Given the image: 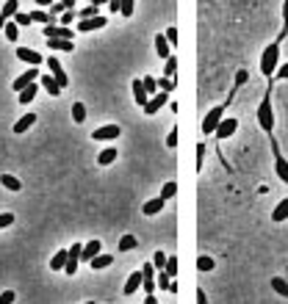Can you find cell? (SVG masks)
<instances>
[{
    "label": "cell",
    "mask_w": 288,
    "mask_h": 304,
    "mask_svg": "<svg viewBox=\"0 0 288 304\" xmlns=\"http://www.w3.org/2000/svg\"><path fill=\"white\" fill-rule=\"evenodd\" d=\"M277 67H280V44L272 42L261 56V72L266 75V78H272V75L277 72Z\"/></svg>",
    "instance_id": "cell-1"
},
{
    "label": "cell",
    "mask_w": 288,
    "mask_h": 304,
    "mask_svg": "<svg viewBox=\"0 0 288 304\" xmlns=\"http://www.w3.org/2000/svg\"><path fill=\"white\" fill-rule=\"evenodd\" d=\"M258 125H261V130H266V133L274 130V111H272V100H269V94L261 100V105H258Z\"/></svg>",
    "instance_id": "cell-2"
},
{
    "label": "cell",
    "mask_w": 288,
    "mask_h": 304,
    "mask_svg": "<svg viewBox=\"0 0 288 304\" xmlns=\"http://www.w3.org/2000/svg\"><path fill=\"white\" fill-rule=\"evenodd\" d=\"M222 119H225V105L211 108L208 114H205V119H202V133H216V127H219Z\"/></svg>",
    "instance_id": "cell-3"
},
{
    "label": "cell",
    "mask_w": 288,
    "mask_h": 304,
    "mask_svg": "<svg viewBox=\"0 0 288 304\" xmlns=\"http://www.w3.org/2000/svg\"><path fill=\"white\" fill-rule=\"evenodd\" d=\"M67 266H64V271L69 274V277H72L75 271H78V263H80V252H84V243H72V246L67 249Z\"/></svg>",
    "instance_id": "cell-4"
},
{
    "label": "cell",
    "mask_w": 288,
    "mask_h": 304,
    "mask_svg": "<svg viewBox=\"0 0 288 304\" xmlns=\"http://www.w3.org/2000/svg\"><path fill=\"white\" fill-rule=\"evenodd\" d=\"M119 125H103L97 127V130H92V138L95 141H114V138H119Z\"/></svg>",
    "instance_id": "cell-5"
},
{
    "label": "cell",
    "mask_w": 288,
    "mask_h": 304,
    "mask_svg": "<svg viewBox=\"0 0 288 304\" xmlns=\"http://www.w3.org/2000/svg\"><path fill=\"white\" fill-rule=\"evenodd\" d=\"M48 69H50V75H53V80H56L58 86H69V78H67V72H64V67H61V61L58 58H48Z\"/></svg>",
    "instance_id": "cell-6"
},
{
    "label": "cell",
    "mask_w": 288,
    "mask_h": 304,
    "mask_svg": "<svg viewBox=\"0 0 288 304\" xmlns=\"http://www.w3.org/2000/svg\"><path fill=\"white\" fill-rule=\"evenodd\" d=\"M36 80H39V69H36V67H31V69H28V72H25V75H20V78H17V80H14V86H11V89H14V91H17V94H20V91H22V89H25V86H31V83H36Z\"/></svg>",
    "instance_id": "cell-7"
},
{
    "label": "cell",
    "mask_w": 288,
    "mask_h": 304,
    "mask_svg": "<svg viewBox=\"0 0 288 304\" xmlns=\"http://www.w3.org/2000/svg\"><path fill=\"white\" fill-rule=\"evenodd\" d=\"M45 39H69L72 42L75 31L72 28H64V25H50V28H45Z\"/></svg>",
    "instance_id": "cell-8"
},
{
    "label": "cell",
    "mask_w": 288,
    "mask_h": 304,
    "mask_svg": "<svg viewBox=\"0 0 288 304\" xmlns=\"http://www.w3.org/2000/svg\"><path fill=\"white\" fill-rule=\"evenodd\" d=\"M236 130H238V119L227 116V119H222V122H219V127H216V136H219V138H230Z\"/></svg>",
    "instance_id": "cell-9"
},
{
    "label": "cell",
    "mask_w": 288,
    "mask_h": 304,
    "mask_svg": "<svg viewBox=\"0 0 288 304\" xmlns=\"http://www.w3.org/2000/svg\"><path fill=\"white\" fill-rule=\"evenodd\" d=\"M167 100H169V97L163 94V91H158V94H152V97H150V103L144 105V114H147V116L158 114V108H163V105H167Z\"/></svg>",
    "instance_id": "cell-10"
},
{
    "label": "cell",
    "mask_w": 288,
    "mask_h": 304,
    "mask_svg": "<svg viewBox=\"0 0 288 304\" xmlns=\"http://www.w3.org/2000/svg\"><path fill=\"white\" fill-rule=\"evenodd\" d=\"M163 205H167V199L155 196V199H150V202H144V205H142V213H144V216H158V213L163 210Z\"/></svg>",
    "instance_id": "cell-11"
},
{
    "label": "cell",
    "mask_w": 288,
    "mask_h": 304,
    "mask_svg": "<svg viewBox=\"0 0 288 304\" xmlns=\"http://www.w3.org/2000/svg\"><path fill=\"white\" fill-rule=\"evenodd\" d=\"M56 20L58 17H53L50 11H42V9H36V11H31V22H42L45 28H50V25H56Z\"/></svg>",
    "instance_id": "cell-12"
},
{
    "label": "cell",
    "mask_w": 288,
    "mask_h": 304,
    "mask_svg": "<svg viewBox=\"0 0 288 304\" xmlns=\"http://www.w3.org/2000/svg\"><path fill=\"white\" fill-rule=\"evenodd\" d=\"M17 58L25 64H31V67H36V64H42V56H39L36 50H28V47H20L17 50Z\"/></svg>",
    "instance_id": "cell-13"
},
{
    "label": "cell",
    "mask_w": 288,
    "mask_h": 304,
    "mask_svg": "<svg viewBox=\"0 0 288 304\" xmlns=\"http://www.w3.org/2000/svg\"><path fill=\"white\" fill-rule=\"evenodd\" d=\"M105 22H108V20H105V17H95V20H80V22H78V31H80V33L97 31V28H103Z\"/></svg>",
    "instance_id": "cell-14"
},
{
    "label": "cell",
    "mask_w": 288,
    "mask_h": 304,
    "mask_svg": "<svg viewBox=\"0 0 288 304\" xmlns=\"http://www.w3.org/2000/svg\"><path fill=\"white\" fill-rule=\"evenodd\" d=\"M133 97H136V103L139 105H142V108H144V105L147 103H150V94H147V91H144V83H142V78H136V80H133Z\"/></svg>",
    "instance_id": "cell-15"
},
{
    "label": "cell",
    "mask_w": 288,
    "mask_h": 304,
    "mask_svg": "<svg viewBox=\"0 0 288 304\" xmlns=\"http://www.w3.org/2000/svg\"><path fill=\"white\" fill-rule=\"evenodd\" d=\"M39 83H42L45 89H48V94H50V97H58V94H61V86H58L56 80H53V75H48V72L39 75Z\"/></svg>",
    "instance_id": "cell-16"
},
{
    "label": "cell",
    "mask_w": 288,
    "mask_h": 304,
    "mask_svg": "<svg viewBox=\"0 0 288 304\" xmlns=\"http://www.w3.org/2000/svg\"><path fill=\"white\" fill-rule=\"evenodd\" d=\"M274 174H277V177L288 185V161H285L283 155H274Z\"/></svg>",
    "instance_id": "cell-17"
},
{
    "label": "cell",
    "mask_w": 288,
    "mask_h": 304,
    "mask_svg": "<svg viewBox=\"0 0 288 304\" xmlns=\"http://www.w3.org/2000/svg\"><path fill=\"white\" fill-rule=\"evenodd\" d=\"M139 288H142V271H133L125 282V296H133Z\"/></svg>",
    "instance_id": "cell-18"
},
{
    "label": "cell",
    "mask_w": 288,
    "mask_h": 304,
    "mask_svg": "<svg viewBox=\"0 0 288 304\" xmlns=\"http://www.w3.org/2000/svg\"><path fill=\"white\" fill-rule=\"evenodd\" d=\"M95 255H100V241H86L84 252H80V263H89Z\"/></svg>",
    "instance_id": "cell-19"
},
{
    "label": "cell",
    "mask_w": 288,
    "mask_h": 304,
    "mask_svg": "<svg viewBox=\"0 0 288 304\" xmlns=\"http://www.w3.org/2000/svg\"><path fill=\"white\" fill-rule=\"evenodd\" d=\"M285 219H288V196L280 199L277 205H274V210H272V221H285Z\"/></svg>",
    "instance_id": "cell-20"
},
{
    "label": "cell",
    "mask_w": 288,
    "mask_h": 304,
    "mask_svg": "<svg viewBox=\"0 0 288 304\" xmlns=\"http://www.w3.org/2000/svg\"><path fill=\"white\" fill-rule=\"evenodd\" d=\"M111 263H114V255H95L89 260V266L95 268V271H100V268H108Z\"/></svg>",
    "instance_id": "cell-21"
},
{
    "label": "cell",
    "mask_w": 288,
    "mask_h": 304,
    "mask_svg": "<svg viewBox=\"0 0 288 304\" xmlns=\"http://www.w3.org/2000/svg\"><path fill=\"white\" fill-rule=\"evenodd\" d=\"M33 125H36V114H25V116H22V119L14 125V133H20V136H22V133H25L28 127H33Z\"/></svg>",
    "instance_id": "cell-22"
},
{
    "label": "cell",
    "mask_w": 288,
    "mask_h": 304,
    "mask_svg": "<svg viewBox=\"0 0 288 304\" xmlns=\"http://www.w3.org/2000/svg\"><path fill=\"white\" fill-rule=\"evenodd\" d=\"M114 161H116V149H114V147L100 149V155H97V163H100V166H111Z\"/></svg>",
    "instance_id": "cell-23"
},
{
    "label": "cell",
    "mask_w": 288,
    "mask_h": 304,
    "mask_svg": "<svg viewBox=\"0 0 288 304\" xmlns=\"http://www.w3.org/2000/svg\"><path fill=\"white\" fill-rule=\"evenodd\" d=\"M17 11H20V3H17V0H6V6H3V11H0V17H3L6 22H11Z\"/></svg>",
    "instance_id": "cell-24"
},
{
    "label": "cell",
    "mask_w": 288,
    "mask_h": 304,
    "mask_svg": "<svg viewBox=\"0 0 288 304\" xmlns=\"http://www.w3.org/2000/svg\"><path fill=\"white\" fill-rule=\"evenodd\" d=\"M67 249H61V252H56L53 255V260H50V268L53 271H64V266H67Z\"/></svg>",
    "instance_id": "cell-25"
},
{
    "label": "cell",
    "mask_w": 288,
    "mask_h": 304,
    "mask_svg": "<svg viewBox=\"0 0 288 304\" xmlns=\"http://www.w3.org/2000/svg\"><path fill=\"white\" fill-rule=\"evenodd\" d=\"M48 47H53V50H67V53H72V50H75V42H69V39H48Z\"/></svg>",
    "instance_id": "cell-26"
},
{
    "label": "cell",
    "mask_w": 288,
    "mask_h": 304,
    "mask_svg": "<svg viewBox=\"0 0 288 304\" xmlns=\"http://www.w3.org/2000/svg\"><path fill=\"white\" fill-rule=\"evenodd\" d=\"M155 50H158V58H169L172 53H169V42L163 39V33H158L155 36Z\"/></svg>",
    "instance_id": "cell-27"
},
{
    "label": "cell",
    "mask_w": 288,
    "mask_h": 304,
    "mask_svg": "<svg viewBox=\"0 0 288 304\" xmlns=\"http://www.w3.org/2000/svg\"><path fill=\"white\" fill-rule=\"evenodd\" d=\"M36 91H39V86H36V83L25 86V89L20 91V105H28V103L33 100V97H36Z\"/></svg>",
    "instance_id": "cell-28"
},
{
    "label": "cell",
    "mask_w": 288,
    "mask_h": 304,
    "mask_svg": "<svg viewBox=\"0 0 288 304\" xmlns=\"http://www.w3.org/2000/svg\"><path fill=\"white\" fill-rule=\"evenodd\" d=\"M0 185L3 188H9V191H20L22 188V183L17 177H11V174H0Z\"/></svg>",
    "instance_id": "cell-29"
},
{
    "label": "cell",
    "mask_w": 288,
    "mask_h": 304,
    "mask_svg": "<svg viewBox=\"0 0 288 304\" xmlns=\"http://www.w3.org/2000/svg\"><path fill=\"white\" fill-rule=\"evenodd\" d=\"M269 285H272L274 293H280V296H285V299H288V282L283 277H272V282H269Z\"/></svg>",
    "instance_id": "cell-30"
},
{
    "label": "cell",
    "mask_w": 288,
    "mask_h": 304,
    "mask_svg": "<svg viewBox=\"0 0 288 304\" xmlns=\"http://www.w3.org/2000/svg\"><path fill=\"white\" fill-rule=\"evenodd\" d=\"M142 83H144V91H147V94H158V80L155 78H152V75H144V78H142Z\"/></svg>",
    "instance_id": "cell-31"
},
{
    "label": "cell",
    "mask_w": 288,
    "mask_h": 304,
    "mask_svg": "<svg viewBox=\"0 0 288 304\" xmlns=\"http://www.w3.org/2000/svg\"><path fill=\"white\" fill-rule=\"evenodd\" d=\"M214 266H216L214 257H208V255H199L197 257V268H199V271H214Z\"/></svg>",
    "instance_id": "cell-32"
},
{
    "label": "cell",
    "mask_w": 288,
    "mask_h": 304,
    "mask_svg": "<svg viewBox=\"0 0 288 304\" xmlns=\"http://www.w3.org/2000/svg\"><path fill=\"white\" fill-rule=\"evenodd\" d=\"M178 194V183H172V180H169V183H163V188H161V199H172V196Z\"/></svg>",
    "instance_id": "cell-33"
},
{
    "label": "cell",
    "mask_w": 288,
    "mask_h": 304,
    "mask_svg": "<svg viewBox=\"0 0 288 304\" xmlns=\"http://www.w3.org/2000/svg\"><path fill=\"white\" fill-rule=\"evenodd\" d=\"M178 268H180V260H178V257H167V266H163V271H167L172 279L178 277Z\"/></svg>",
    "instance_id": "cell-34"
},
{
    "label": "cell",
    "mask_w": 288,
    "mask_h": 304,
    "mask_svg": "<svg viewBox=\"0 0 288 304\" xmlns=\"http://www.w3.org/2000/svg\"><path fill=\"white\" fill-rule=\"evenodd\" d=\"M136 235H122V241H119V252H131V249H136Z\"/></svg>",
    "instance_id": "cell-35"
},
{
    "label": "cell",
    "mask_w": 288,
    "mask_h": 304,
    "mask_svg": "<svg viewBox=\"0 0 288 304\" xmlns=\"http://www.w3.org/2000/svg\"><path fill=\"white\" fill-rule=\"evenodd\" d=\"M72 119L78 122V125L86 119V105L84 103H72Z\"/></svg>",
    "instance_id": "cell-36"
},
{
    "label": "cell",
    "mask_w": 288,
    "mask_h": 304,
    "mask_svg": "<svg viewBox=\"0 0 288 304\" xmlns=\"http://www.w3.org/2000/svg\"><path fill=\"white\" fill-rule=\"evenodd\" d=\"M163 72H167L163 78H172L175 80V75H178V58H175V56L167 58V69H163Z\"/></svg>",
    "instance_id": "cell-37"
},
{
    "label": "cell",
    "mask_w": 288,
    "mask_h": 304,
    "mask_svg": "<svg viewBox=\"0 0 288 304\" xmlns=\"http://www.w3.org/2000/svg\"><path fill=\"white\" fill-rule=\"evenodd\" d=\"M3 33H6V39H9V42H17V36H20V28H17L14 22H6Z\"/></svg>",
    "instance_id": "cell-38"
},
{
    "label": "cell",
    "mask_w": 288,
    "mask_h": 304,
    "mask_svg": "<svg viewBox=\"0 0 288 304\" xmlns=\"http://www.w3.org/2000/svg\"><path fill=\"white\" fill-rule=\"evenodd\" d=\"M155 80H158V89H161L163 94H169V91H172L175 86H178V83H175L172 78H155Z\"/></svg>",
    "instance_id": "cell-39"
},
{
    "label": "cell",
    "mask_w": 288,
    "mask_h": 304,
    "mask_svg": "<svg viewBox=\"0 0 288 304\" xmlns=\"http://www.w3.org/2000/svg\"><path fill=\"white\" fill-rule=\"evenodd\" d=\"M11 22H14L17 28H20V25H31V14H25V11H17Z\"/></svg>",
    "instance_id": "cell-40"
},
{
    "label": "cell",
    "mask_w": 288,
    "mask_h": 304,
    "mask_svg": "<svg viewBox=\"0 0 288 304\" xmlns=\"http://www.w3.org/2000/svg\"><path fill=\"white\" fill-rule=\"evenodd\" d=\"M152 266H155V271H161V268L167 266V255H163L161 249H158V252L152 255Z\"/></svg>",
    "instance_id": "cell-41"
},
{
    "label": "cell",
    "mask_w": 288,
    "mask_h": 304,
    "mask_svg": "<svg viewBox=\"0 0 288 304\" xmlns=\"http://www.w3.org/2000/svg\"><path fill=\"white\" fill-rule=\"evenodd\" d=\"M78 17H84V20H95V17H100V14H97V6L92 3V6H86V9H80Z\"/></svg>",
    "instance_id": "cell-42"
},
{
    "label": "cell",
    "mask_w": 288,
    "mask_h": 304,
    "mask_svg": "<svg viewBox=\"0 0 288 304\" xmlns=\"http://www.w3.org/2000/svg\"><path fill=\"white\" fill-rule=\"evenodd\" d=\"M72 20H75V11H64V14L58 17V22H61L64 28H69V22H72Z\"/></svg>",
    "instance_id": "cell-43"
},
{
    "label": "cell",
    "mask_w": 288,
    "mask_h": 304,
    "mask_svg": "<svg viewBox=\"0 0 288 304\" xmlns=\"http://www.w3.org/2000/svg\"><path fill=\"white\" fill-rule=\"evenodd\" d=\"M163 39H167L169 44H178V28H169V31L163 33Z\"/></svg>",
    "instance_id": "cell-44"
},
{
    "label": "cell",
    "mask_w": 288,
    "mask_h": 304,
    "mask_svg": "<svg viewBox=\"0 0 288 304\" xmlns=\"http://www.w3.org/2000/svg\"><path fill=\"white\" fill-rule=\"evenodd\" d=\"M246 80H250V72H246V69H238L236 72V86H244Z\"/></svg>",
    "instance_id": "cell-45"
},
{
    "label": "cell",
    "mask_w": 288,
    "mask_h": 304,
    "mask_svg": "<svg viewBox=\"0 0 288 304\" xmlns=\"http://www.w3.org/2000/svg\"><path fill=\"white\" fill-rule=\"evenodd\" d=\"M202 158H205V144L199 141V144H197V172L202 169Z\"/></svg>",
    "instance_id": "cell-46"
},
{
    "label": "cell",
    "mask_w": 288,
    "mask_h": 304,
    "mask_svg": "<svg viewBox=\"0 0 288 304\" xmlns=\"http://www.w3.org/2000/svg\"><path fill=\"white\" fill-rule=\"evenodd\" d=\"M14 224V216L11 213H0V230H3V227H11Z\"/></svg>",
    "instance_id": "cell-47"
},
{
    "label": "cell",
    "mask_w": 288,
    "mask_h": 304,
    "mask_svg": "<svg viewBox=\"0 0 288 304\" xmlns=\"http://www.w3.org/2000/svg\"><path fill=\"white\" fill-rule=\"evenodd\" d=\"M14 299H17L14 290H3V293H0V304H11Z\"/></svg>",
    "instance_id": "cell-48"
},
{
    "label": "cell",
    "mask_w": 288,
    "mask_h": 304,
    "mask_svg": "<svg viewBox=\"0 0 288 304\" xmlns=\"http://www.w3.org/2000/svg\"><path fill=\"white\" fill-rule=\"evenodd\" d=\"M122 14L133 17V0H122Z\"/></svg>",
    "instance_id": "cell-49"
},
{
    "label": "cell",
    "mask_w": 288,
    "mask_h": 304,
    "mask_svg": "<svg viewBox=\"0 0 288 304\" xmlns=\"http://www.w3.org/2000/svg\"><path fill=\"white\" fill-rule=\"evenodd\" d=\"M178 130H172V133H169V136H167V147H178Z\"/></svg>",
    "instance_id": "cell-50"
},
{
    "label": "cell",
    "mask_w": 288,
    "mask_h": 304,
    "mask_svg": "<svg viewBox=\"0 0 288 304\" xmlns=\"http://www.w3.org/2000/svg\"><path fill=\"white\" fill-rule=\"evenodd\" d=\"M274 78H280V80H285V78H288V64H283V67H277Z\"/></svg>",
    "instance_id": "cell-51"
},
{
    "label": "cell",
    "mask_w": 288,
    "mask_h": 304,
    "mask_svg": "<svg viewBox=\"0 0 288 304\" xmlns=\"http://www.w3.org/2000/svg\"><path fill=\"white\" fill-rule=\"evenodd\" d=\"M108 9L114 11V14H116V11H122V0H111V6H108Z\"/></svg>",
    "instance_id": "cell-52"
},
{
    "label": "cell",
    "mask_w": 288,
    "mask_h": 304,
    "mask_svg": "<svg viewBox=\"0 0 288 304\" xmlns=\"http://www.w3.org/2000/svg\"><path fill=\"white\" fill-rule=\"evenodd\" d=\"M197 301H199V304H205V301H208V296H205V290H202V288L197 290Z\"/></svg>",
    "instance_id": "cell-53"
},
{
    "label": "cell",
    "mask_w": 288,
    "mask_h": 304,
    "mask_svg": "<svg viewBox=\"0 0 288 304\" xmlns=\"http://www.w3.org/2000/svg\"><path fill=\"white\" fill-rule=\"evenodd\" d=\"M283 20H288V0L283 3Z\"/></svg>",
    "instance_id": "cell-54"
},
{
    "label": "cell",
    "mask_w": 288,
    "mask_h": 304,
    "mask_svg": "<svg viewBox=\"0 0 288 304\" xmlns=\"http://www.w3.org/2000/svg\"><path fill=\"white\" fill-rule=\"evenodd\" d=\"M3 28H6V20H3V17H0V31H3Z\"/></svg>",
    "instance_id": "cell-55"
}]
</instances>
